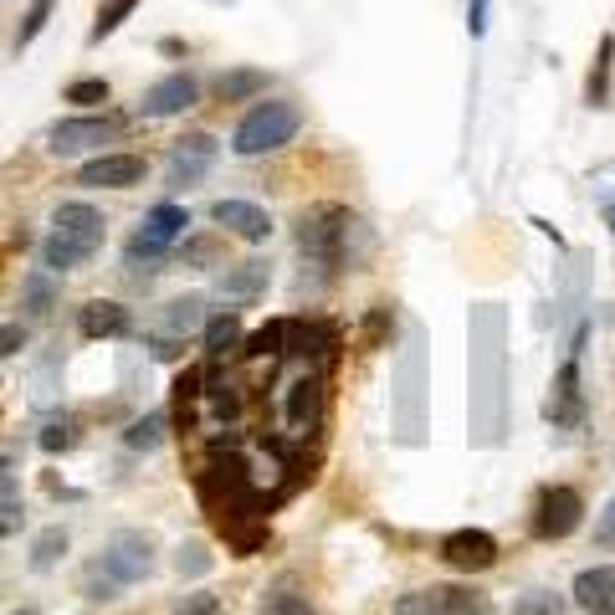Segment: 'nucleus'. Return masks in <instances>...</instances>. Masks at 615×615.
<instances>
[{"instance_id": "44", "label": "nucleus", "mask_w": 615, "mask_h": 615, "mask_svg": "<svg viewBox=\"0 0 615 615\" xmlns=\"http://www.w3.org/2000/svg\"><path fill=\"white\" fill-rule=\"evenodd\" d=\"M15 615H36V611H15Z\"/></svg>"}, {"instance_id": "25", "label": "nucleus", "mask_w": 615, "mask_h": 615, "mask_svg": "<svg viewBox=\"0 0 615 615\" xmlns=\"http://www.w3.org/2000/svg\"><path fill=\"white\" fill-rule=\"evenodd\" d=\"M200 395H206V375H200V370H185V375L175 380V420H180V426H190Z\"/></svg>"}, {"instance_id": "13", "label": "nucleus", "mask_w": 615, "mask_h": 615, "mask_svg": "<svg viewBox=\"0 0 615 615\" xmlns=\"http://www.w3.org/2000/svg\"><path fill=\"white\" fill-rule=\"evenodd\" d=\"M216 154H221V144L210 134H185L175 150H169V185L175 190H185V185L206 180V169L216 165Z\"/></svg>"}, {"instance_id": "5", "label": "nucleus", "mask_w": 615, "mask_h": 615, "mask_svg": "<svg viewBox=\"0 0 615 615\" xmlns=\"http://www.w3.org/2000/svg\"><path fill=\"white\" fill-rule=\"evenodd\" d=\"M585 524V497L574 493V487H543L539 503H534V518H528V528H534V539L543 543H559V539H570L574 528Z\"/></svg>"}, {"instance_id": "8", "label": "nucleus", "mask_w": 615, "mask_h": 615, "mask_svg": "<svg viewBox=\"0 0 615 615\" xmlns=\"http://www.w3.org/2000/svg\"><path fill=\"white\" fill-rule=\"evenodd\" d=\"M185 226H190V216H185V206H154L144 221H139V231H134V241H129V256H144V262H160V252H165L169 241L180 237Z\"/></svg>"}, {"instance_id": "31", "label": "nucleus", "mask_w": 615, "mask_h": 615, "mask_svg": "<svg viewBox=\"0 0 615 615\" xmlns=\"http://www.w3.org/2000/svg\"><path fill=\"white\" fill-rule=\"evenodd\" d=\"M67 103H77V108L108 103V83L103 77H77V83H67Z\"/></svg>"}, {"instance_id": "30", "label": "nucleus", "mask_w": 615, "mask_h": 615, "mask_svg": "<svg viewBox=\"0 0 615 615\" xmlns=\"http://www.w3.org/2000/svg\"><path fill=\"white\" fill-rule=\"evenodd\" d=\"M134 6H139V0H108L103 11H98V21H92V42H103V36H113V31H119L123 21L134 15Z\"/></svg>"}, {"instance_id": "27", "label": "nucleus", "mask_w": 615, "mask_h": 615, "mask_svg": "<svg viewBox=\"0 0 615 615\" xmlns=\"http://www.w3.org/2000/svg\"><path fill=\"white\" fill-rule=\"evenodd\" d=\"M165 410H154V416H144V420H134V426H129V436H123V441H129V447L134 451H154L160 447V441H165Z\"/></svg>"}, {"instance_id": "23", "label": "nucleus", "mask_w": 615, "mask_h": 615, "mask_svg": "<svg viewBox=\"0 0 615 615\" xmlns=\"http://www.w3.org/2000/svg\"><path fill=\"white\" fill-rule=\"evenodd\" d=\"M611 67H615V36L605 31L601 36V52H595V67H590V108H605V98H611Z\"/></svg>"}, {"instance_id": "28", "label": "nucleus", "mask_w": 615, "mask_h": 615, "mask_svg": "<svg viewBox=\"0 0 615 615\" xmlns=\"http://www.w3.org/2000/svg\"><path fill=\"white\" fill-rule=\"evenodd\" d=\"M513 615H570V605H564V595H554V590H528V595H518Z\"/></svg>"}, {"instance_id": "24", "label": "nucleus", "mask_w": 615, "mask_h": 615, "mask_svg": "<svg viewBox=\"0 0 615 615\" xmlns=\"http://www.w3.org/2000/svg\"><path fill=\"white\" fill-rule=\"evenodd\" d=\"M200 323H206V298H196V293H190V298H175V303H169L165 329L175 333V339H180V333H190V329H200Z\"/></svg>"}, {"instance_id": "12", "label": "nucleus", "mask_w": 615, "mask_h": 615, "mask_svg": "<svg viewBox=\"0 0 615 615\" xmlns=\"http://www.w3.org/2000/svg\"><path fill=\"white\" fill-rule=\"evenodd\" d=\"M200 103V83L190 73H169L160 77L144 98H139V113L144 119H175V113H185V108Z\"/></svg>"}, {"instance_id": "38", "label": "nucleus", "mask_w": 615, "mask_h": 615, "mask_svg": "<svg viewBox=\"0 0 615 615\" xmlns=\"http://www.w3.org/2000/svg\"><path fill=\"white\" fill-rule=\"evenodd\" d=\"M21 349H26V329L21 323H0V360H11Z\"/></svg>"}, {"instance_id": "9", "label": "nucleus", "mask_w": 615, "mask_h": 615, "mask_svg": "<svg viewBox=\"0 0 615 615\" xmlns=\"http://www.w3.org/2000/svg\"><path fill=\"white\" fill-rule=\"evenodd\" d=\"M283 360L333 364V360H339V333H333L329 323H308V318H287V329H283Z\"/></svg>"}, {"instance_id": "6", "label": "nucleus", "mask_w": 615, "mask_h": 615, "mask_svg": "<svg viewBox=\"0 0 615 615\" xmlns=\"http://www.w3.org/2000/svg\"><path fill=\"white\" fill-rule=\"evenodd\" d=\"M98 570H103L113 585H139V580L154 570V543H150V534H134V528L113 534Z\"/></svg>"}, {"instance_id": "40", "label": "nucleus", "mask_w": 615, "mask_h": 615, "mask_svg": "<svg viewBox=\"0 0 615 615\" xmlns=\"http://www.w3.org/2000/svg\"><path fill=\"white\" fill-rule=\"evenodd\" d=\"M595 539L605 543V549H615V497L605 503V513H601V524H595Z\"/></svg>"}, {"instance_id": "16", "label": "nucleus", "mask_w": 615, "mask_h": 615, "mask_svg": "<svg viewBox=\"0 0 615 615\" xmlns=\"http://www.w3.org/2000/svg\"><path fill=\"white\" fill-rule=\"evenodd\" d=\"M216 221L231 231V237L241 241H267L272 237V221H267V210L252 206V200H216V210H210Z\"/></svg>"}, {"instance_id": "39", "label": "nucleus", "mask_w": 615, "mask_h": 615, "mask_svg": "<svg viewBox=\"0 0 615 615\" xmlns=\"http://www.w3.org/2000/svg\"><path fill=\"white\" fill-rule=\"evenodd\" d=\"M150 349H154V360H180V339L175 333H154Z\"/></svg>"}, {"instance_id": "11", "label": "nucleus", "mask_w": 615, "mask_h": 615, "mask_svg": "<svg viewBox=\"0 0 615 615\" xmlns=\"http://www.w3.org/2000/svg\"><path fill=\"white\" fill-rule=\"evenodd\" d=\"M441 559H447L457 574H482L497 564V539L482 534V528H457L441 539Z\"/></svg>"}, {"instance_id": "33", "label": "nucleus", "mask_w": 615, "mask_h": 615, "mask_svg": "<svg viewBox=\"0 0 615 615\" xmlns=\"http://www.w3.org/2000/svg\"><path fill=\"white\" fill-rule=\"evenodd\" d=\"M175 570H180V574H206V570H210L206 543H200V539L180 543V549H175Z\"/></svg>"}, {"instance_id": "41", "label": "nucleus", "mask_w": 615, "mask_h": 615, "mask_svg": "<svg viewBox=\"0 0 615 615\" xmlns=\"http://www.w3.org/2000/svg\"><path fill=\"white\" fill-rule=\"evenodd\" d=\"M487 6H493V0H472V6H466V31H472V36L487 31Z\"/></svg>"}, {"instance_id": "29", "label": "nucleus", "mask_w": 615, "mask_h": 615, "mask_svg": "<svg viewBox=\"0 0 615 615\" xmlns=\"http://www.w3.org/2000/svg\"><path fill=\"white\" fill-rule=\"evenodd\" d=\"M52 11H57V0H31L26 21H21V31H15V52H21V46H31L36 36H42L46 21H52Z\"/></svg>"}, {"instance_id": "21", "label": "nucleus", "mask_w": 615, "mask_h": 615, "mask_svg": "<svg viewBox=\"0 0 615 615\" xmlns=\"http://www.w3.org/2000/svg\"><path fill=\"white\" fill-rule=\"evenodd\" d=\"M256 92H267V73H256V67H231V73L216 77V98L221 103H246Z\"/></svg>"}, {"instance_id": "3", "label": "nucleus", "mask_w": 615, "mask_h": 615, "mask_svg": "<svg viewBox=\"0 0 615 615\" xmlns=\"http://www.w3.org/2000/svg\"><path fill=\"white\" fill-rule=\"evenodd\" d=\"M354 231H360V221H354L344 206H318L303 216L298 246L314 256V262H323V267H339L349 256V237H354Z\"/></svg>"}, {"instance_id": "14", "label": "nucleus", "mask_w": 615, "mask_h": 615, "mask_svg": "<svg viewBox=\"0 0 615 615\" xmlns=\"http://www.w3.org/2000/svg\"><path fill=\"white\" fill-rule=\"evenodd\" d=\"M543 416L554 420V426H574V420L585 416V395H580V360H564L554 375V395H549V406H543Z\"/></svg>"}, {"instance_id": "34", "label": "nucleus", "mask_w": 615, "mask_h": 615, "mask_svg": "<svg viewBox=\"0 0 615 615\" xmlns=\"http://www.w3.org/2000/svg\"><path fill=\"white\" fill-rule=\"evenodd\" d=\"M185 267H210L216 256H221V241L216 237H196V241H185Z\"/></svg>"}, {"instance_id": "20", "label": "nucleus", "mask_w": 615, "mask_h": 615, "mask_svg": "<svg viewBox=\"0 0 615 615\" xmlns=\"http://www.w3.org/2000/svg\"><path fill=\"white\" fill-rule=\"evenodd\" d=\"M267 277H272V267L267 262H237V267H226V277H221V293L226 298H256V293H262V287H267Z\"/></svg>"}, {"instance_id": "18", "label": "nucleus", "mask_w": 615, "mask_h": 615, "mask_svg": "<svg viewBox=\"0 0 615 615\" xmlns=\"http://www.w3.org/2000/svg\"><path fill=\"white\" fill-rule=\"evenodd\" d=\"M574 605L590 615H615V564L580 570V580H574Z\"/></svg>"}, {"instance_id": "15", "label": "nucleus", "mask_w": 615, "mask_h": 615, "mask_svg": "<svg viewBox=\"0 0 615 615\" xmlns=\"http://www.w3.org/2000/svg\"><path fill=\"white\" fill-rule=\"evenodd\" d=\"M77 329H83V339H123V333L134 329V318H129V308H123V303L92 298V303H83Z\"/></svg>"}, {"instance_id": "2", "label": "nucleus", "mask_w": 615, "mask_h": 615, "mask_svg": "<svg viewBox=\"0 0 615 615\" xmlns=\"http://www.w3.org/2000/svg\"><path fill=\"white\" fill-rule=\"evenodd\" d=\"M298 129H303V108L287 103V98H267V103H256L252 113L237 123L231 150H237L241 160H256V154H272V150H283V144H293Z\"/></svg>"}, {"instance_id": "17", "label": "nucleus", "mask_w": 615, "mask_h": 615, "mask_svg": "<svg viewBox=\"0 0 615 615\" xmlns=\"http://www.w3.org/2000/svg\"><path fill=\"white\" fill-rule=\"evenodd\" d=\"M318 420H323V380L298 375L287 385V426L293 431H314Z\"/></svg>"}, {"instance_id": "43", "label": "nucleus", "mask_w": 615, "mask_h": 615, "mask_svg": "<svg viewBox=\"0 0 615 615\" xmlns=\"http://www.w3.org/2000/svg\"><path fill=\"white\" fill-rule=\"evenodd\" d=\"M605 221H611V231H615V200H605Z\"/></svg>"}, {"instance_id": "19", "label": "nucleus", "mask_w": 615, "mask_h": 615, "mask_svg": "<svg viewBox=\"0 0 615 615\" xmlns=\"http://www.w3.org/2000/svg\"><path fill=\"white\" fill-rule=\"evenodd\" d=\"M26 524V503H21V477L11 472V462H0V539L21 534Z\"/></svg>"}, {"instance_id": "4", "label": "nucleus", "mask_w": 615, "mask_h": 615, "mask_svg": "<svg viewBox=\"0 0 615 615\" xmlns=\"http://www.w3.org/2000/svg\"><path fill=\"white\" fill-rule=\"evenodd\" d=\"M395 615H497L493 601L472 585H431V590H410L395 601Z\"/></svg>"}, {"instance_id": "37", "label": "nucleus", "mask_w": 615, "mask_h": 615, "mask_svg": "<svg viewBox=\"0 0 615 615\" xmlns=\"http://www.w3.org/2000/svg\"><path fill=\"white\" fill-rule=\"evenodd\" d=\"M73 441H77V431L67 426V420H52V426L42 431V451H67Z\"/></svg>"}, {"instance_id": "7", "label": "nucleus", "mask_w": 615, "mask_h": 615, "mask_svg": "<svg viewBox=\"0 0 615 615\" xmlns=\"http://www.w3.org/2000/svg\"><path fill=\"white\" fill-rule=\"evenodd\" d=\"M123 134V119L119 113H92V119H62L52 129V154H83V150H103L108 139Z\"/></svg>"}, {"instance_id": "36", "label": "nucleus", "mask_w": 615, "mask_h": 615, "mask_svg": "<svg viewBox=\"0 0 615 615\" xmlns=\"http://www.w3.org/2000/svg\"><path fill=\"white\" fill-rule=\"evenodd\" d=\"M175 615H221V601L206 595V590H196V595H185V601L175 605Z\"/></svg>"}, {"instance_id": "10", "label": "nucleus", "mask_w": 615, "mask_h": 615, "mask_svg": "<svg viewBox=\"0 0 615 615\" xmlns=\"http://www.w3.org/2000/svg\"><path fill=\"white\" fill-rule=\"evenodd\" d=\"M144 154H98L88 165L77 169V185H88V190H134L144 185Z\"/></svg>"}, {"instance_id": "22", "label": "nucleus", "mask_w": 615, "mask_h": 615, "mask_svg": "<svg viewBox=\"0 0 615 615\" xmlns=\"http://www.w3.org/2000/svg\"><path fill=\"white\" fill-rule=\"evenodd\" d=\"M206 354L210 360H231V354H241V318L237 314L206 318Z\"/></svg>"}, {"instance_id": "32", "label": "nucleus", "mask_w": 615, "mask_h": 615, "mask_svg": "<svg viewBox=\"0 0 615 615\" xmlns=\"http://www.w3.org/2000/svg\"><path fill=\"white\" fill-rule=\"evenodd\" d=\"M256 615H314V605L303 601V595H293V590H272Z\"/></svg>"}, {"instance_id": "26", "label": "nucleus", "mask_w": 615, "mask_h": 615, "mask_svg": "<svg viewBox=\"0 0 615 615\" xmlns=\"http://www.w3.org/2000/svg\"><path fill=\"white\" fill-rule=\"evenodd\" d=\"M62 554H67V534H62V528H46V534H36V543H31V570L36 574L57 570Z\"/></svg>"}, {"instance_id": "35", "label": "nucleus", "mask_w": 615, "mask_h": 615, "mask_svg": "<svg viewBox=\"0 0 615 615\" xmlns=\"http://www.w3.org/2000/svg\"><path fill=\"white\" fill-rule=\"evenodd\" d=\"M26 303H31V318H46L52 314V283L46 277H26Z\"/></svg>"}, {"instance_id": "42", "label": "nucleus", "mask_w": 615, "mask_h": 615, "mask_svg": "<svg viewBox=\"0 0 615 615\" xmlns=\"http://www.w3.org/2000/svg\"><path fill=\"white\" fill-rule=\"evenodd\" d=\"M385 329H391V308H375V314H370V344H380Z\"/></svg>"}, {"instance_id": "1", "label": "nucleus", "mask_w": 615, "mask_h": 615, "mask_svg": "<svg viewBox=\"0 0 615 615\" xmlns=\"http://www.w3.org/2000/svg\"><path fill=\"white\" fill-rule=\"evenodd\" d=\"M103 241H108L103 210L83 206V200H67L52 216V237H46L42 256L52 272H67V267H83L92 252H103Z\"/></svg>"}]
</instances>
